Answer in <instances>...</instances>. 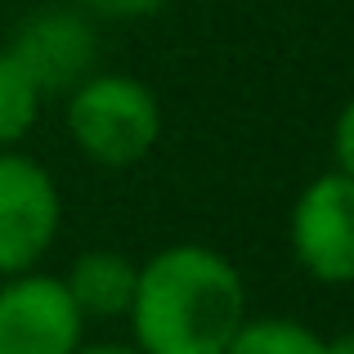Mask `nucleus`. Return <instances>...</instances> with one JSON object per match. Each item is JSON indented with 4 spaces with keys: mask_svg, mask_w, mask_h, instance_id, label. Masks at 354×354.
Instances as JSON below:
<instances>
[{
    "mask_svg": "<svg viewBox=\"0 0 354 354\" xmlns=\"http://www.w3.org/2000/svg\"><path fill=\"white\" fill-rule=\"evenodd\" d=\"M225 354H323V337L296 319H242Z\"/></svg>",
    "mask_w": 354,
    "mask_h": 354,
    "instance_id": "9",
    "label": "nucleus"
},
{
    "mask_svg": "<svg viewBox=\"0 0 354 354\" xmlns=\"http://www.w3.org/2000/svg\"><path fill=\"white\" fill-rule=\"evenodd\" d=\"M126 319L144 354H225L247 319V287L220 251L175 242L139 265Z\"/></svg>",
    "mask_w": 354,
    "mask_h": 354,
    "instance_id": "1",
    "label": "nucleus"
},
{
    "mask_svg": "<svg viewBox=\"0 0 354 354\" xmlns=\"http://www.w3.org/2000/svg\"><path fill=\"white\" fill-rule=\"evenodd\" d=\"M41 90L18 68L9 50H0V148H14L41 117Z\"/></svg>",
    "mask_w": 354,
    "mask_h": 354,
    "instance_id": "8",
    "label": "nucleus"
},
{
    "mask_svg": "<svg viewBox=\"0 0 354 354\" xmlns=\"http://www.w3.org/2000/svg\"><path fill=\"white\" fill-rule=\"evenodd\" d=\"M323 354H354V332H346V337H323Z\"/></svg>",
    "mask_w": 354,
    "mask_h": 354,
    "instance_id": "12",
    "label": "nucleus"
},
{
    "mask_svg": "<svg viewBox=\"0 0 354 354\" xmlns=\"http://www.w3.org/2000/svg\"><path fill=\"white\" fill-rule=\"evenodd\" d=\"M63 225L59 184L41 162L0 153V278L36 269Z\"/></svg>",
    "mask_w": 354,
    "mask_h": 354,
    "instance_id": "3",
    "label": "nucleus"
},
{
    "mask_svg": "<svg viewBox=\"0 0 354 354\" xmlns=\"http://www.w3.org/2000/svg\"><path fill=\"white\" fill-rule=\"evenodd\" d=\"M5 50L36 81L41 95H72L86 77H95L99 36L90 18L77 9H41V14L18 23L14 41Z\"/></svg>",
    "mask_w": 354,
    "mask_h": 354,
    "instance_id": "6",
    "label": "nucleus"
},
{
    "mask_svg": "<svg viewBox=\"0 0 354 354\" xmlns=\"http://www.w3.org/2000/svg\"><path fill=\"white\" fill-rule=\"evenodd\" d=\"M332 153H337V171H346L354 180V99L341 108L337 126H332Z\"/></svg>",
    "mask_w": 354,
    "mask_h": 354,
    "instance_id": "10",
    "label": "nucleus"
},
{
    "mask_svg": "<svg viewBox=\"0 0 354 354\" xmlns=\"http://www.w3.org/2000/svg\"><path fill=\"white\" fill-rule=\"evenodd\" d=\"M63 287L81 310V319H126L135 305L139 265L121 251H81Z\"/></svg>",
    "mask_w": 354,
    "mask_h": 354,
    "instance_id": "7",
    "label": "nucleus"
},
{
    "mask_svg": "<svg viewBox=\"0 0 354 354\" xmlns=\"http://www.w3.org/2000/svg\"><path fill=\"white\" fill-rule=\"evenodd\" d=\"M292 256L314 283H354V180L328 171L301 189L292 207Z\"/></svg>",
    "mask_w": 354,
    "mask_h": 354,
    "instance_id": "4",
    "label": "nucleus"
},
{
    "mask_svg": "<svg viewBox=\"0 0 354 354\" xmlns=\"http://www.w3.org/2000/svg\"><path fill=\"white\" fill-rule=\"evenodd\" d=\"M77 354H144L139 346H81Z\"/></svg>",
    "mask_w": 354,
    "mask_h": 354,
    "instance_id": "13",
    "label": "nucleus"
},
{
    "mask_svg": "<svg viewBox=\"0 0 354 354\" xmlns=\"http://www.w3.org/2000/svg\"><path fill=\"white\" fill-rule=\"evenodd\" d=\"M81 328L63 278L27 269L0 283V354H77Z\"/></svg>",
    "mask_w": 354,
    "mask_h": 354,
    "instance_id": "5",
    "label": "nucleus"
},
{
    "mask_svg": "<svg viewBox=\"0 0 354 354\" xmlns=\"http://www.w3.org/2000/svg\"><path fill=\"white\" fill-rule=\"evenodd\" d=\"M68 130L95 166L121 171L153 153L162 135V104L144 81L95 72L68 95Z\"/></svg>",
    "mask_w": 354,
    "mask_h": 354,
    "instance_id": "2",
    "label": "nucleus"
},
{
    "mask_svg": "<svg viewBox=\"0 0 354 354\" xmlns=\"http://www.w3.org/2000/svg\"><path fill=\"white\" fill-rule=\"evenodd\" d=\"M81 5L104 14V18H148V14H157L166 0H81Z\"/></svg>",
    "mask_w": 354,
    "mask_h": 354,
    "instance_id": "11",
    "label": "nucleus"
}]
</instances>
